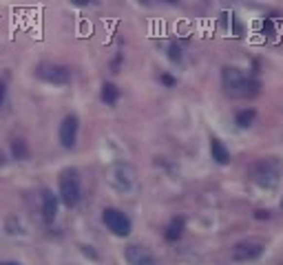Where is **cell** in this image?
Here are the masks:
<instances>
[{"instance_id":"6da1fadb","label":"cell","mask_w":283,"mask_h":265,"mask_svg":"<svg viewBox=\"0 0 283 265\" xmlns=\"http://www.w3.org/2000/svg\"><path fill=\"white\" fill-rule=\"evenodd\" d=\"M221 82H224L226 93L232 97H252L259 91V84L237 67H226L221 71Z\"/></svg>"},{"instance_id":"7a4b0ae2","label":"cell","mask_w":283,"mask_h":265,"mask_svg":"<svg viewBox=\"0 0 283 265\" xmlns=\"http://www.w3.org/2000/svg\"><path fill=\"white\" fill-rule=\"evenodd\" d=\"M60 199L67 208L77 206L80 201V175L75 168H64L60 173Z\"/></svg>"},{"instance_id":"3957f363","label":"cell","mask_w":283,"mask_h":265,"mask_svg":"<svg viewBox=\"0 0 283 265\" xmlns=\"http://www.w3.org/2000/svg\"><path fill=\"white\" fill-rule=\"evenodd\" d=\"M106 181L117 193H129L135 186V170L126 164H115L106 173Z\"/></svg>"},{"instance_id":"277c9868","label":"cell","mask_w":283,"mask_h":265,"mask_svg":"<svg viewBox=\"0 0 283 265\" xmlns=\"http://www.w3.org/2000/svg\"><path fill=\"white\" fill-rule=\"evenodd\" d=\"M281 177V164L277 159H261L254 166V181L264 186V188H274Z\"/></svg>"},{"instance_id":"5b68a950","label":"cell","mask_w":283,"mask_h":265,"mask_svg":"<svg viewBox=\"0 0 283 265\" xmlns=\"http://www.w3.org/2000/svg\"><path fill=\"white\" fill-rule=\"evenodd\" d=\"M102 221H104V226L115 236H129L131 234L129 217H126L124 212L117 210V208H106V210L102 212Z\"/></svg>"},{"instance_id":"8992f818","label":"cell","mask_w":283,"mask_h":265,"mask_svg":"<svg viewBox=\"0 0 283 265\" xmlns=\"http://www.w3.org/2000/svg\"><path fill=\"white\" fill-rule=\"evenodd\" d=\"M36 75L49 84H56V87H64L71 82V71L67 67H60V64H40L36 69Z\"/></svg>"},{"instance_id":"52a82bcc","label":"cell","mask_w":283,"mask_h":265,"mask_svg":"<svg viewBox=\"0 0 283 265\" xmlns=\"http://www.w3.org/2000/svg\"><path fill=\"white\" fill-rule=\"evenodd\" d=\"M264 252V243L261 241H241L232 247V259L245 263V261H254L257 256H261Z\"/></svg>"},{"instance_id":"ba28073f","label":"cell","mask_w":283,"mask_h":265,"mask_svg":"<svg viewBox=\"0 0 283 265\" xmlns=\"http://www.w3.org/2000/svg\"><path fill=\"white\" fill-rule=\"evenodd\" d=\"M60 144L64 148H73L75 146V140H77V117L75 115H67L60 124Z\"/></svg>"},{"instance_id":"9c48e42d","label":"cell","mask_w":283,"mask_h":265,"mask_svg":"<svg viewBox=\"0 0 283 265\" xmlns=\"http://www.w3.org/2000/svg\"><path fill=\"white\" fill-rule=\"evenodd\" d=\"M124 259L129 265H157L153 259V254H151L146 247L135 246V243L124 250Z\"/></svg>"},{"instance_id":"30bf717a","label":"cell","mask_w":283,"mask_h":265,"mask_svg":"<svg viewBox=\"0 0 283 265\" xmlns=\"http://www.w3.org/2000/svg\"><path fill=\"white\" fill-rule=\"evenodd\" d=\"M40 199H42V217H44V221L53 223V219H56V214H58V199H56V194H53L51 190H47V188L42 190Z\"/></svg>"},{"instance_id":"8fae6325","label":"cell","mask_w":283,"mask_h":265,"mask_svg":"<svg viewBox=\"0 0 283 265\" xmlns=\"http://www.w3.org/2000/svg\"><path fill=\"white\" fill-rule=\"evenodd\" d=\"M210 155H212V159H215L217 164H221V166H226L228 161H230V153H228V148H226L224 141L217 140V137L210 140Z\"/></svg>"},{"instance_id":"7c38bea8","label":"cell","mask_w":283,"mask_h":265,"mask_svg":"<svg viewBox=\"0 0 283 265\" xmlns=\"http://www.w3.org/2000/svg\"><path fill=\"white\" fill-rule=\"evenodd\" d=\"M184 226H186L184 217H175L173 221H170V226H168V230H166L168 241H177L179 236H182V232H184Z\"/></svg>"},{"instance_id":"4fadbf2b","label":"cell","mask_w":283,"mask_h":265,"mask_svg":"<svg viewBox=\"0 0 283 265\" xmlns=\"http://www.w3.org/2000/svg\"><path fill=\"white\" fill-rule=\"evenodd\" d=\"M117 97H120V91H117V87H115V84L106 82L104 87H102V102H104V104L113 106V104H115V102H117Z\"/></svg>"},{"instance_id":"5bb4252c","label":"cell","mask_w":283,"mask_h":265,"mask_svg":"<svg viewBox=\"0 0 283 265\" xmlns=\"http://www.w3.org/2000/svg\"><path fill=\"white\" fill-rule=\"evenodd\" d=\"M11 155H14V159H18V161H22V159L29 157L27 141H24V140H14V141H11Z\"/></svg>"},{"instance_id":"9a60e30c","label":"cell","mask_w":283,"mask_h":265,"mask_svg":"<svg viewBox=\"0 0 283 265\" xmlns=\"http://www.w3.org/2000/svg\"><path fill=\"white\" fill-rule=\"evenodd\" d=\"M254 117H257V113H254L252 108H245V111H239V113H237V124H239L241 128H248V126L254 122Z\"/></svg>"},{"instance_id":"2e32d148","label":"cell","mask_w":283,"mask_h":265,"mask_svg":"<svg viewBox=\"0 0 283 265\" xmlns=\"http://www.w3.org/2000/svg\"><path fill=\"white\" fill-rule=\"evenodd\" d=\"M170 60H175V62H179L182 60V51H179V47H170Z\"/></svg>"},{"instance_id":"e0dca14e","label":"cell","mask_w":283,"mask_h":265,"mask_svg":"<svg viewBox=\"0 0 283 265\" xmlns=\"http://www.w3.org/2000/svg\"><path fill=\"white\" fill-rule=\"evenodd\" d=\"M162 82L166 84V87H173V84H175V77L173 75H162Z\"/></svg>"},{"instance_id":"ac0fdd59","label":"cell","mask_w":283,"mask_h":265,"mask_svg":"<svg viewBox=\"0 0 283 265\" xmlns=\"http://www.w3.org/2000/svg\"><path fill=\"white\" fill-rule=\"evenodd\" d=\"M5 93H7V87H5V82H0V106L5 104Z\"/></svg>"},{"instance_id":"d6986e66","label":"cell","mask_w":283,"mask_h":265,"mask_svg":"<svg viewBox=\"0 0 283 265\" xmlns=\"http://www.w3.org/2000/svg\"><path fill=\"white\" fill-rule=\"evenodd\" d=\"M73 5H77V7H84V5H89V2H91V0H71Z\"/></svg>"},{"instance_id":"ffe728a7","label":"cell","mask_w":283,"mask_h":265,"mask_svg":"<svg viewBox=\"0 0 283 265\" xmlns=\"http://www.w3.org/2000/svg\"><path fill=\"white\" fill-rule=\"evenodd\" d=\"M5 161H7V159H5V153H2V150H0V168H2V166H5Z\"/></svg>"},{"instance_id":"44dd1931","label":"cell","mask_w":283,"mask_h":265,"mask_svg":"<svg viewBox=\"0 0 283 265\" xmlns=\"http://www.w3.org/2000/svg\"><path fill=\"white\" fill-rule=\"evenodd\" d=\"M257 219H268V212H257Z\"/></svg>"},{"instance_id":"7402d4cb","label":"cell","mask_w":283,"mask_h":265,"mask_svg":"<svg viewBox=\"0 0 283 265\" xmlns=\"http://www.w3.org/2000/svg\"><path fill=\"white\" fill-rule=\"evenodd\" d=\"M2 265H20L18 261H7V263H2Z\"/></svg>"},{"instance_id":"603a6c76","label":"cell","mask_w":283,"mask_h":265,"mask_svg":"<svg viewBox=\"0 0 283 265\" xmlns=\"http://www.w3.org/2000/svg\"><path fill=\"white\" fill-rule=\"evenodd\" d=\"M166 2H168V5H177L179 0H166Z\"/></svg>"},{"instance_id":"cb8c5ba5","label":"cell","mask_w":283,"mask_h":265,"mask_svg":"<svg viewBox=\"0 0 283 265\" xmlns=\"http://www.w3.org/2000/svg\"><path fill=\"white\" fill-rule=\"evenodd\" d=\"M142 2H146V5H149V0H142Z\"/></svg>"}]
</instances>
